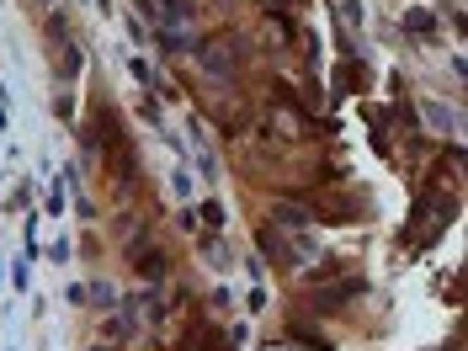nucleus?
I'll list each match as a JSON object with an SVG mask.
<instances>
[{
	"label": "nucleus",
	"mask_w": 468,
	"mask_h": 351,
	"mask_svg": "<svg viewBox=\"0 0 468 351\" xmlns=\"http://www.w3.org/2000/svg\"><path fill=\"white\" fill-rule=\"evenodd\" d=\"M362 288H367V282H362V277H346V282H336V288L314 293V309H341V298H357Z\"/></svg>",
	"instance_id": "nucleus-1"
},
{
	"label": "nucleus",
	"mask_w": 468,
	"mask_h": 351,
	"mask_svg": "<svg viewBox=\"0 0 468 351\" xmlns=\"http://www.w3.org/2000/svg\"><path fill=\"white\" fill-rule=\"evenodd\" d=\"M277 218H282L288 229H303V224H314V213H303V208H277Z\"/></svg>",
	"instance_id": "nucleus-2"
},
{
	"label": "nucleus",
	"mask_w": 468,
	"mask_h": 351,
	"mask_svg": "<svg viewBox=\"0 0 468 351\" xmlns=\"http://www.w3.org/2000/svg\"><path fill=\"white\" fill-rule=\"evenodd\" d=\"M405 27H410V32H431L436 16H431V11H405Z\"/></svg>",
	"instance_id": "nucleus-3"
},
{
	"label": "nucleus",
	"mask_w": 468,
	"mask_h": 351,
	"mask_svg": "<svg viewBox=\"0 0 468 351\" xmlns=\"http://www.w3.org/2000/svg\"><path fill=\"white\" fill-rule=\"evenodd\" d=\"M203 218H208V224L218 229V224H224V208H218V203H203Z\"/></svg>",
	"instance_id": "nucleus-4"
}]
</instances>
